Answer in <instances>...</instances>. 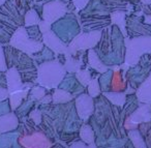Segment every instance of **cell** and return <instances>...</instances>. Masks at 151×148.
<instances>
[{"label":"cell","instance_id":"6da1fadb","mask_svg":"<svg viewBox=\"0 0 151 148\" xmlns=\"http://www.w3.org/2000/svg\"><path fill=\"white\" fill-rule=\"evenodd\" d=\"M64 76V69L58 62L44 63L38 69V82L47 87H56Z\"/></svg>","mask_w":151,"mask_h":148},{"label":"cell","instance_id":"7a4b0ae2","mask_svg":"<svg viewBox=\"0 0 151 148\" xmlns=\"http://www.w3.org/2000/svg\"><path fill=\"white\" fill-rule=\"evenodd\" d=\"M11 45L16 47L17 49H19V50L28 53V54L35 53L42 48V43L36 42V40H31L28 38L24 28H19L15 32V34H14L13 38L11 40Z\"/></svg>","mask_w":151,"mask_h":148},{"label":"cell","instance_id":"3957f363","mask_svg":"<svg viewBox=\"0 0 151 148\" xmlns=\"http://www.w3.org/2000/svg\"><path fill=\"white\" fill-rule=\"evenodd\" d=\"M101 38V31L91 32V33H84L79 35L77 38L73 40L68 48V51L71 53H75L79 49H88L95 46Z\"/></svg>","mask_w":151,"mask_h":148},{"label":"cell","instance_id":"277c9868","mask_svg":"<svg viewBox=\"0 0 151 148\" xmlns=\"http://www.w3.org/2000/svg\"><path fill=\"white\" fill-rule=\"evenodd\" d=\"M44 21L52 24L57 19L61 18L66 12V6L61 1H53L47 3L44 6Z\"/></svg>","mask_w":151,"mask_h":148},{"label":"cell","instance_id":"5b68a950","mask_svg":"<svg viewBox=\"0 0 151 148\" xmlns=\"http://www.w3.org/2000/svg\"><path fill=\"white\" fill-rule=\"evenodd\" d=\"M77 110L78 114L82 119H87V117L93 112V100L90 96L83 94L77 100Z\"/></svg>","mask_w":151,"mask_h":148},{"label":"cell","instance_id":"8992f818","mask_svg":"<svg viewBox=\"0 0 151 148\" xmlns=\"http://www.w3.org/2000/svg\"><path fill=\"white\" fill-rule=\"evenodd\" d=\"M42 35H44V42L46 43L53 51H55V52H57V53H66V54L69 52L68 49L65 48L64 45H63L62 43L58 40V38L51 31V29L49 30V31L42 33Z\"/></svg>","mask_w":151,"mask_h":148},{"label":"cell","instance_id":"52a82bcc","mask_svg":"<svg viewBox=\"0 0 151 148\" xmlns=\"http://www.w3.org/2000/svg\"><path fill=\"white\" fill-rule=\"evenodd\" d=\"M18 125V118L14 113H9L0 117V133L15 129Z\"/></svg>","mask_w":151,"mask_h":148},{"label":"cell","instance_id":"ba28073f","mask_svg":"<svg viewBox=\"0 0 151 148\" xmlns=\"http://www.w3.org/2000/svg\"><path fill=\"white\" fill-rule=\"evenodd\" d=\"M7 84H9V91H19L22 87L23 84L21 82V78L16 69H11L7 71Z\"/></svg>","mask_w":151,"mask_h":148},{"label":"cell","instance_id":"9c48e42d","mask_svg":"<svg viewBox=\"0 0 151 148\" xmlns=\"http://www.w3.org/2000/svg\"><path fill=\"white\" fill-rule=\"evenodd\" d=\"M88 59H89V64H90V66H92L93 69H95L96 71H99V73H105V71L108 69V67L105 66V65L101 62L99 56H97L96 53H95L93 50L89 51Z\"/></svg>","mask_w":151,"mask_h":148},{"label":"cell","instance_id":"30bf717a","mask_svg":"<svg viewBox=\"0 0 151 148\" xmlns=\"http://www.w3.org/2000/svg\"><path fill=\"white\" fill-rule=\"evenodd\" d=\"M53 98V102L58 104V103H66L69 102L71 100V95L68 93V92L64 91V90H61V89H56L52 96Z\"/></svg>","mask_w":151,"mask_h":148},{"label":"cell","instance_id":"8fae6325","mask_svg":"<svg viewBox=\"0 0 151 148\" xmlns=\"http://www.w3.org/2000/svg\"><path fill=\"white\" fill-rule=\"evenodd\" d=\"M80 136L82 140L87 144H92L94 136H93V131L89 125H83L80 131Z\"/></svg>","mask_w":151,"mask_h":148},{"label":"cell","instance_id":"7c38bea8","mask_svg":"<svg viewBox=\"0 0 151 148\" xmlns=\"http://www.w3.org/2000/svg\"><path fill=\"white\" fill-rule=\"evenodd\" d=\"M105 95L111 100L113 104L122 106L125 102V93H116V92H111V93H105Z\"/></svg>","mask_w":151,"mask_h":148},{"label":"cell","instance_id":"4fadbf2b","mask_svg":"<svg viewBox=\"0 0 151 148\" xmlns=\"http://www.w3.org/2000/svg\"><path fill=\"white\" fill-rule=\"evenodd\" d=\"M111 17H112V22L114 24L119 25L122 29V32L125 34V32H124V27H125V21H124L125 15H124V13H122V12H115V13L112 14Z\"/></svg>","mask_w":151,"mask_h":148},{"label":"cell","instance_id":"5bb4252c","mask_svg":"<svg viewBox=\"0 0 151 148\" xmlns=\"http://www.w3.org/2000/svg\"><path fill=\"white\" fill-rule=\"evenodd\" d=\"M40 23V18H38L36 12H34L33 9L29 11L27 14H26L25 17V26L28 27V26H32L35 25V24Z\"/></svg>","mask_w":151,"mask_h":148},{"label":"cell","instance_id":"9a60e30c","mask_svg":"<svg viewBox=\"0 0 151 148\" xmlns=\"http://www.w3.org/2000/svg\"><path fill=\"white\" fill-rule=\"evenodd\" d=\"M129 137H130V139L132 140V142H134V145L136 148H146L142 138H141L140 134H139V131H130Z\"/></svg>","mask_w":151,"mask_h":148},{"label":"cell","instance_id":"2e32d148","mask_svg":"<svg viewBox=\"0 0 151 148\" xmlns=\"http://www.w3.org/2000/svg\"><path fill=\"white\" fill-rule=\"evenodd\" d=\"M27 94V91H19V92H14L11 95V104L12 108L15 109L18 105L21 103V100Z\"/></svg>","mask_w":151,"mask_h":148},{"label":"cell","instance_id":"e0dca14e","mask_svg":"<svg viewBox=\"0 0 151 148\" xmlns=\"http://www.w3.org/2000/svg\"><path fill=\"white\" fill-rule=\"evenodd\" d=\"M88 92H89V94H90V96H92V97H95V96L99 94V92H101V88H99L97 79H93L89 82Z\"/></svg>","mask_w":151,"mask_h":148},{"label":"cell","instance_id":"ac0fdd59","mask_svg":"<svg viewBox=\"0 0 151 148\" xmlns=\"http://www.w3.org/2000/svg\"><path fill=\"white\" fill-rule=\"evenodd\" d=\"M77 78H78V80L84 86L89 84V82L91 81L90 73H89L88 71H86V69H85V71H78V73H77Z\"/></svg>","mask_w":151,"mask_h":148},{"label":"cell","instance_id":"d6986e66","mask_svg":"<svg viewBox=\"0 0 151 148\" xmlns=\"http://www.w3.org/2000/svg\"><path fill=\"white\" fill-rule=\"evenodd\" d=\"M45 89H42V88H40V87H35L32 89V95H33V97L37 98V100H40V98L44 97L45 96Z\"/></svg>","mask_w":151,"mask_h":148},{"label":"cell","instance_id":"ffe728a7","mask_svg":"<svg viewBox=\"0 0 151 148\" xmlns=\"http://www.w3.org/2000/svg\"><path fill=\"white\" fill-rule=\"evenodd\" d=\"M30 117L33 119L34 122H35L36 124H38V123L40 122V120H42V113H40V111H38V110H34L31 112Z\"/></svg>","mask_w":151,"mask_h":148},{"label":"cell","instance_id":"44dd1931","mask_svg":"<svg viewBox=\"0 0 151 148\" xmlns=\"http://www.w3.org/2000/svg\"><path fill=\"white\" fill-rule=\"evenodd\" d=\"M6 65H5V59L4 54H3V50L0 48V71H5Z\"/></svg>","mask_w":151,"mask_h":148},{"label":"cell","instance_id":"7402d4cb","mask_svg":"<svg viewBox=\"0 0 151 148\" xmlns=\"http://www.w3.org/2000/svg\"><path fill=\"white\" fill-rule=\"evenodd\" d=\"M88 1L89 0H73L76 6L78 7V9H82V7H84Z\"/></svg>","mask_w":151,"mask_h":148},{"label":"cell","instance_id":"603a6c76","mask_svg":"<svg viewBox=\"0 0 151 148\" xmlns=\"http://www.w3.org/2000/svg\"><path fill=\"white\" fill-rule=\"evenodd\" d=\"M9 96V90L0 87V100H4Z\"/></svg>","mask_w":151,"mask_h":148},{"label":"cell","instance_id":"cb8c5ba5","mask_svg":"<svg viewBox=\"0 0 151 148\" xmlns=\"http://www.w3.org/2000/svg\"><path fill=\"white\" fill-rule=\"evenodd\" d=\"M51 100H52V96L48 95V96H46L45 100H42V103H49V102H51Z\"/></svg>","mask_w":151,"mask_h":148},{"label":"cell","instance_id":"d4e9b609","mask_svg":"<svg viewBox=\"0 0 151 148\" xmlns=\"http://www.w3.org/2000/svg\"><path fill=\"white\" fill-rule=\"evenodd\" d=\"M143 3H145V4H150L151 3V0H141Z\"/></svg>","mask_w":151,"mask_h":148},{"label":"cell","instance_id":"484cf974","mask_svg":"<svg viewBox=\"0 0 151 148\" xmlns=\"http://www.w3.org/2000/svg\"><path fill=\"white\" fill-rule=\"evenodd\" d=\"M5 1H6V0H0V5H1V4H3V3H4Z\"/></svg>","mask_w":151,"mask_h":148}]
</instances>
